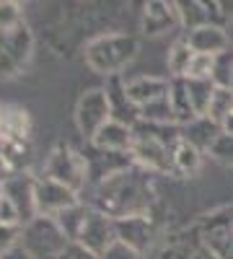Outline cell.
Masks as SVG:
<instances>
[{
    "mask_svg": "<svg viewBox=\"0 0 233 259\" xmlns=\"http://www.w3.org/2000/svg\"><path fill=\"white\" fill-rule=\"evenodd\" d=\"M153 202H156L153 174L135 163L127 171H119V174L96 184L91 207L109 215L112 221H127L151 215Z\"/></svg>",
    "mask_w": 233,
    "mask_h": 259,
    "instance_id": "cell-1",
    "label": "cell"
},
{
    "mask_svg": "<svg viewBox=\"0 0 233 259\" xmlns=\"http://www.w3.org/2000/svg\"><path fill=\"white\" fill-rule=\"evenodd\" d=\"M135 143H132V158L151 174H166L171 171L174 148L181 140V127L176 124H151L137 122L132 127Z\"/></svg>",
    "mask_w": 233,
    "mask_h": 259,
    "instance_id": "cell-2",
    "label": "cell"
},
{
    "mask_svg": "<svg viewBox=\"0 0 233 259\" xmlns=\"http://www.w3.org/2000/svg\"><path fill=\"white\" fill-rule=\"evenodd\" d=\"M137 39L130 34H107L96 36L86 45V65L94 73L107 78L122 75L124 65H130L137 55Z\"/></svg>",
    "mask_w": 233,
    "mask_h": 259,
    "instance_id": "cell-3",
    "label": "cell"
},
{
    "mask_svg": "<svg viewBox=\"0 0 233 259\" xmlns=\"http://www.w3.org/2000/svg\"><path fill=\"white\" fill-rule=\"evenodd\" d=\"M70 239L60 228L55 218H39L24 226L21 233V246H24L34 259H60V254L68 249Z\"/></svg>",
    "mask_w": 233,
    "mask_h": 259,
    "instance_id": "cell-4",
    "label": "cell"
},
{
    "mask_svg": "<svg viewBox=\"0 0 233 259\" xmlns=\"http://www.w3.org/2000/svg\"><path fill=\"white\" fill-rule=\"evenodd\" d=\"M44 177L70 187L78 194L86 189V184L91 182L88 179V161H86V156L78 153L75 148H70L65 143H60L50 153L47 166H44Z\"/></svg>",
    "mask_w": 233,
    "mask_h": 259,
    "instance_id": "cell-5",
    "label": "cell"
},
{
    "mask_svg": "<svg viewBox=\"0 0 233 259\" xmlns=\"http://www.w3.org/2000/svg\"><path fill=\"white\" fill-rule=\"evenodd\" d=\"M31 50H34V36L26 29V24L11 31H0V80L13 78L24 70L26 62L31 60Z\"/></svg>",
    "mask_w": 233,
    "mask_h": 259,
    "instance_id": "cell-6",
    "label": "cell"
},
{
    "mask_svg": "<svg viewBox=\"0 0 233 259\" xmlns=\"http://www.w3.org/2000/svg\"><path fill=\"white\" fill-rule=\"evenodd\" d=\"M112 122V101L107 89H91L78 99L75 106V124H78V133L86 138L88 143L96 138V133Z\"/></svg>",
    "mask_w": 233,
    "mask_h": 259,
    "instance_id": "cell-7",
    "label": "cell"
},
{
    "mask_svg": "<svg viewBox=\"0 0 233 259\" xmlns=\"http://www.w3.org/2000/svg\"><path fill=\"white\" fill-rule=\"evenodd\" d=\"M36 210L41 218H57L75 205H80V194L73 192L70 187L60 184L50 177H36Z\"/></svg>",
    "mask_w": 233,
    "mask_h": 259,
    "instance_id": "cell-8",
    "label": "cell"
},
{
    "mask_svg": "<svg viewBox=\"0 0 233 259\" xmlns=\"http://www.w3.org/2000/svg\"><path fill=\"white\" fill-rule=\"evenodd\" d=\"M117 241H119L117 221H112L109 215H104V212H99V210L91 207L88 218H86V226H83V231L78 236V244L86 246L88 251H94L101 259Z\"/></svg>",
    "mask_w": 233,
    "mask_h": 259,
    "instance_id": "cell-9",
    "label": "cell"
},
{
    "mask_svg": "<svg viewBox=\"0 0 233 259\" xmlns=\"http://www.w3.org/2000/svg\"><path fill=\"white\" fill-rule=\"evenodd\" d=\"M36 177H31L29 171L26 174H16L11 179H6V189L3 194L11 197V202L16 205L18 215H21V226H29L31 221L39 218L36 210Z\"/></svg>",
    "mask_w": 233,
    "mask_h": 259,
    "instance_id": "cell-10",
    "label": "cell"
},
{
    "mask_svg": "<svg viewBox=\"0 0 233 259\" xmlns=\"http://www.w3.org/2000/svg\"><path fill=\"white\" fill-rule=\"evenodd\" d=\"M181 26L179 8L176 3H163V0H151L143 8V34L148 36H161Z\"/></svg>",
    "mask_w": 233,
    "mask_h": 259,
    "instance_id": "cell-11",
    "label": "cell"
},
{
    "mask_svg": "<svg viewBox=\"0 0 233 259\" xmlns=\"http://www.w3.org/2000/svg\"><path fill=\"white\" fill-rule=\"evenodd\" d=\"M31 163V145L29 140L3 138L0 140V177L11 179L16 174H26Z\"/></svg>",
    "mask_w": 233,
    "mask_h": 259,
    "instance_id": "cell-12",
    "label": "cell"
},
{
    "mask_svg": "<svg viewBox=\"0 0 233 259\" xmlns=\"http://www.w3.org/2000/svg\"><path fill=\"white\" fill-rule=\"evenodd\" d=\"M124 91H127V99H130L137 109H143V106L153 104V101L168 99V94H171V78L143 75V78H135V80H127Z\"/></svg>",
    "mask_w": 233,
    "mask_h": 259,
    "instance_id": "cell-13",
    "label": "cell"
},
{
    "mask_svg": "<svg viewBox=\"0 0 233 259\" xmlns=\"http://www.w3.org/2000/svg\"><path fill=\"white\" fill-rule=\"evenodd\" d=\"M187 41H189V47L195 50V55H210V57H220L223 52L230 50V36L223 26H213V24H207V26H200L195 31H187L184 34Z\"/></svg>",
    "mask_w": 233,
    "mask_h": 259,
    "instance_id": "cell-14",
    "label": "cell"
},
{
    "mask_svg": "<svg viewBox=\"0 0 233 259\" xmlns=\"http://www.w3.org/2000/svg\"><path fill=\"white\" fill-rule=\"evenodd\" d=\"M132 143H135L132 127L112 119L96 133V138L91 140V148L107 150V153H132Z\"/></svg>",
    "mask_w": 233,
    "mask_h": 259,
    "instance_id": "cell-15",
    "label": "cell"
},
{
    "mask_svg": "<svg viewBox=\"0 0 233 259\" xmlns=\"http://www.w3.org/2000/svg\"><path fill=\"white\" fill-rule=\"evenodd\" d=\"M117 231H119V241H124L127 246L137 249L140 254L153 244L156 239V226L151 215L143 218H127V221H117Z\"/></svg>",
    "mask_w": 233,
    "mask_h": 259,
    "instance_id": "cell-16",
    "label": "cell"
},
{
    "mask_svg": "<svg viewBox=\"0 0 233 259\" xmlns=\"http://www.w3.org/2000/svg\"><path fill=\"white\" fill-rule=\"evenodd\" d=\"M223 135V127L218 122H213L210 117H197L192 124L181 127V138L195 145L197 150H202V153H210V148L215 145V140Z\"/></svg>",
    "mask_w": 233,
    "mask_h": 259,
    "instance_id": "cell-17",
    "label": "cell"
},
{
    "mask_svg": "<svg viewBox=\"0 0 233 259\" xmlns=\"http://www.w3.org/2000/svg\"><path fill=\"white\" fill-rule=\"evenodd\" d=\"M168 101H171L176 127H187V124H192L200 117L197 109H195V104H192V99H189L184 78H171V94H168Z\"/></svg>",
    "mask_w": 233,
    "mask_h": 259,
    "instance_id": "cell-18",
    "label": "cell"
},
{
    "mask_svg": "<svg viewBox=\"0 0 233 259\" xmlns=\"http://www.w3.org/2000/svg\"><path fill=\"white\" fill-rule=\"evenodd\" d=\"M202 166V150H197L195 145H189L184 138L179 140V145L174 148V158H171V171L179 177H195Z\"/></svg>",
    "mask_w": 233,
    "mask_h": 259,
    "instance_id": "cell-19",
    "label": "cell"
},
{
    "mask_svg": "<svg viewBox=\"0 0 233 259\" xmlns=\"http://www.w3.org/2000/svg\"><path fill=\"white\" fill-rule=\"evenodd\" d=\"M192 62H195V50L189 47L187 36L176 39L174 47L168 50V73H171V78H187Z\"/></svg>",
    "mask_w": 233,
    "mask_h": 259,
    "instance_id": "cell-20",
    "label": "cell"
},
{
    "mask_svg": "<svg viewBox=\"0 0 233 259\" xmlns=\"http://www.w3.org/2000/svg\"><path fill=\"white\" fill-rule=\"evenodd\" d=\"M184 83H187L189 99H192L197 114L205 117L207 109H210V101H213V96H215V89H218V85H215L213 80H197V78H184Z\"/></svg>",
    "mask_w": 233,
    "mask_h": 259,
    "instance_id": "cell-21",
    "label": "cell"
},
{
    "mask_svg": "<svg viewBox=\"0 0 233 259\" xmlns=\"http://www.w3.org/2000/svg\"><path fill=\"white\" fill-rule=\"evenodd\" d=\"M88 212H91V207L80 202V205H75V207H70V210H65V212H60L55 221L60 223V228L65 231V236H68L70 241H78V236H80L83 226H86Z\"/></svg>",
    "mask_w": 233,
    "mask_h": 259,
    "instance_id": "cell-22",
    "label": "cell"
},
{
    "mask_svg": "<svg viewBox=\"0 0 233 259\" xmlns=\"http://www.w3.org/2000/svg\"><path fill=\"white\" fill-rule=\"evenodd\" d=\"M179 8V18H181V26H187V31H195L200 26L210 24V13L207 6L200 3V0H192V3H176Z\"/></svg>",
    "mask_w": 233,
    "mask_h": 259,
    "instance_id": "cell-23",
    "label": "cell"
},
{
    "mask_svg": "<svg viewBox=\"0 0 233 259\" xmlns=\"http://www.w3.org/2000/svg\"><path fill=\"white\" fill-rule=\"evenodd\" d=\"M163 259H218L202 239V244H176L163 251Z\"/></svg>",
    "mask_w": 233,
    "mask_h": 259,
    "instance_id": "cell-24",
    "label": "cell"
},
{
    "mask_svg": "<svg viewBox=\"0 0 233 259\" xmlns=\"http://www.w3.org/2000/svg\"><path fill=\"white\" fill-rule=\"evenodd\" d=\"M140 122H151V124H176L174 122V109H171V101L161 99L153 101L140 109Z\"/></svg>",
    "mask_w": 233,
    "mask_h": 259,
    "instance_id": "cell-25",
    "label": "cell"
},
{
    "mask_svg": "<svg viewBox=\"0 0 233 259\" xmlns=\"http://www.w3.org/2000/svg\"><path fill=\"white\" fill-rule=\"evenodd\" d=\"M230 114H233V89H215V96L210 101V109L205 117L223 124L225 117H230Z\"/></svg>",
    "mask_w": 233,
    "mask_h": 259,
    "instance_id": "cell-26",
    "label": "cell"
},
{
    "mask_svg": "<svg viewBox=\"0 0 233 259\" xmlns=\"http://www.w3.org/2000/svg\"><path fill=\"white\" fill-rule=\"evenodd\" d=\"M213 83L218 85V89H233V50L223 52V55L215 60Z\"/></svg>",
    "mask_w": 233,
    "mask_h": 259,
    "instance_id": "cell-27",
    "label": "cell"
},
{
    "mask_svg": "<svg viewBox=\"0 0 233 259\" xmlns=\"http://www.w3.org/2000/svg\"><path fill=\"white\" fill-rule=\"evenodd\" d=\"M21 24H24L21 6L18 3H11V0H0V31L18 29Z\"/></svg>",
    "mask_w": 233,
    "mask_h": 259,
    "instance_id": "cell-28",
    "label": "cell"
},
{
    "mask_svg": "<svg viewBox=\"0 0 233 259\" xmlns=\"http://www.w3.org/2000/svg\"><path fill=\"white\" fill-rule=\"evenodd\" d=\"M215 60L218 57H210V55H195V62H192V68H189L187 78L213 80V75H215Z\"/></svg>",
    "mask_w": 233,
    "mask_h": 259,
    "instance_id": "cell-29",
    "label": "cell"
},
{
    "mask_svg": "<svg viewBox=\"0 0 233 259\" xmlns=\"http://www.w3.org/2000/svg\"><path fill=\"white\" fill-rule=\"evenodd\" d=\"M21 233H24V226H3L0 223V256H6L16 246H21Z\"/></svg>",
    "mask_w": 233,
    "mask_h": 259,
    "instance_id": "cell-30",
    "label": "cell"
},
{
    "mask_svg": "<svg viewBox=\"0 0 233 259\" xmlns=\"http://www.w3.org/2000/svg\"><path fill=\"white\" fill-rule=\"evenodd\" d=\"M210 156L225 166H233V135H220L215 145L210 148Z\"/></svg>",
    "mask_w": 233,
    "mask_h": 259,
    "instance_id": "cell-31",
    "label": "cell"
},
{
    "mask_svg": "<svg viewBox=\"0 0 233 259\" xmlns=\"http://www.w3.org/2000/svg\"><path fill=\"white\" fill-rule=\"evenodd\" d=\"M0 223L3 226H21V215L16 210V205L11 202V197L0 194Z\"/></svg>",
    "mask_w": 233,
    "mask_h": 259,
    "instance_id": "cell-32",
    "label": "cell"
},
{
    "mask_svg": "<svg viewBox=\"0 0 233 259\" xmlns=\"http://www.w3.org/2000/svg\"><path fill=\"white\" fill-rule=\"evenodd\" d=\"M101 259H143V254L137 249H132V246H127L124 241H117Z\"/></svg>",
    "mask_w": 233,
    "mask_h": 259,
    "instance_id": "cell-33",
    "label": "cell"
},
{
    "mask_svg": "<svg viewBox=\"0 0 233 259\" xmlns=\"http://www.w3.org/2000/svg\"><path fill=\"white\" fill-rule=\"evenodd\" d=\"M60 259H99L94 251H88L86 246H80L78 241H70L68 244V249L60 254Z\"/></svg>",
    "mask_w": 233,
    "mask_h": 259,
    "instance_id": "cell-34",
    "label": "cell"
},
{
    "mask_svg": "<svg viewBox=\"0 0 233 259\" xmlns=\"http://www.w3.org/2000/svg\"><path fill=\"white\" fill-rule=\"evenodd\" d=\"M3 259H34V256H31L24 246H16V249H13V251H8Z\"/></svg>",
    "mask_w": 233,
    "mask_h": 259,
    "instance_id": "cell-35",
    "label": "cell"
},
{
    "mask_svg": "<svg viewBox=\"0 0 233 259\" xmlns=\"http://www.w3.org/2000/svg\"><path fill=\"white\" fill-rule=\"evenodd\" d=\"M220 127H223V135H233V114L225 117V122H223Z\"/></svg>",
    "mask_w": 233,
    "mask_h": 259,
    "instance_id": "cell-36",
    "label": "cell"
},
{
    "mask_svg": "<svg viewBox=\"0 0 233 259\" xmlns=\"http://www.w3.org/2000/svg\"><path fill=\"white\" fill-rule=\"evenodd\" d=\"M0 259H3V256H0Z\"/></svg>",
    "mask_w": 233,
    "mask_h": 259,
    "instance_id": "cell-37",
    "label": "cell"
}]
</instances>
